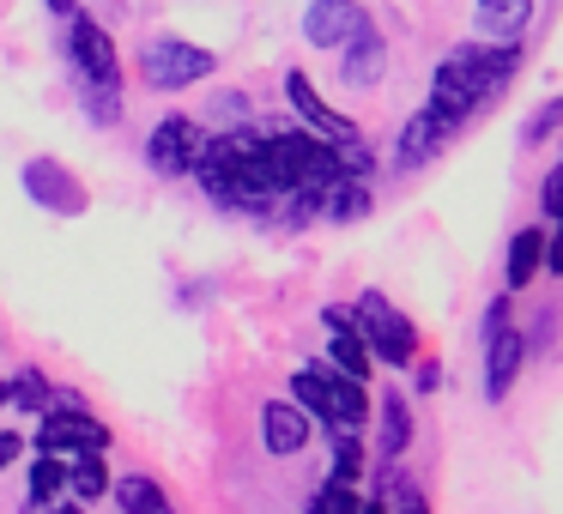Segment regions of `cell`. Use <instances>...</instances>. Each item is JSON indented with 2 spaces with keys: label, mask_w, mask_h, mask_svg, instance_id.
<instances>
[{
  "label": "cell",
  "mask_w": 563,
  "mask_h": 514,
  "mask_svg": "<svg viewBox=\"0 0 563 514\" xmlns=\"http://www.w3.org/2000/svg\"><path fill=\"white\" fill-rule=\"evenodd\" d=\"M515 62H521V49L515 43H466V49L442 55L437 79H430V110L442 115L449 127H461L473 110H485L490 98H497L503 86H509Z\"/></svg>",
  "instance_id": "6da1fadb"
},
{
  "label": "cell",
  "mask_w": 563,
  "mask_h": 514,
  "mask_svg": "<svg viewBox=\"0 0 563 514\" xmlns=\"http://www.w3.org/2000/svg\"><path fill=\"white\" fill-rule=\"evenodd\" d=\"M291 393H297V405H303L309 417H321L328 429H364V417H369L364 381L340 376L333 364H303L291 376Z\"/></svg>",
  "instance_id": "7a4b0ae2"
},
{
  "label": "cell",
  "mask_w": 563,
  "mask_h": 514,
  "mask_svg": "<svg viewBox=\"0 0 563 514\" xmlns=\"http://www.w3.org/2000/svg\"><path fill=\"white\" fill-rule=\"evenodd\" d=\"M352 321H357V333H364V345H369V357H376V364L406 369V364L418 357V327H412V321H406L382 291H364V297H357Z\"/></svg>",
  "instance_id": "3957f363"
},
{
  "label": "cell",
  "mask_w": 563,
  "mask_h": 514,
  "mask_svg": "<svg viewBox=\"0 0 563 514\" xmlns=\"http://www.w3.org/2000/svg\"><path fill=\"white\" fill-rule=\"evenodd\" d=\"M212 67H219V55L188 43V37H152L146 49H140V79H146L152 91H188V86H200V79H212Z\"/></svg>",
  "instance_id": "277c9868"
},
{
  "label": "cell",
  "mask_w": 563,
  "mask_h": 514,
  "mask_svg": "<svg viewBox=\"0 0 563 514\" xmlns=\"http://www.w3.org/2000/svg\"><path fill=\"white\" fill-rule=\"evenodd\" d=\"M67 62H74V74L86 79V91L122 98V62H115V43H110V31H103L98 19L67 13Z\"/></svg>",
  "instance_id": "5b68a950"
},
{
  "label": "cell",
  "mask_w": 563,
  "mask_h": 514,
  "mask_svg": "<svg viewBox=\"0 0 563 514\" xmlns=\"http://www.w3.org/2000/svg\"><path fill=\"white\" fill-rule=\"evenodd\" d=\"M37 454H103L110 448V424L103 417H91L86 405H49L43 412V424H37Z\"/></svg>",
  "instance_id": "8992f818"
},
{
  "label": "cell",
  "mask_w": 563,
  "mask_h": 514,
  "mask_svg": "<svg viewBox=\"0 0 563 514\" xmlns=\"http://www.w3.org/2000/svg\"><path fill=\"white\" fill-rule=\"evenodd\" d=\"M200 146H207V127H200L195 115H164L146 134V164L158 176H188L200 158Z\"/></svg>",
  "instance_id": "52a82bcc"
},
{
  "label": "cell",
  "mask_w": 563,
  "mask_h": 514,
  "mask_svg": "<svg viewBox=\"0 0 563 514\" xmlns=\"http://www.w3.org/2000/svg\"><path fill=\"white\" fill-rule=\"evenodd\" d=\"M19 188H25L43 212H86V182H79L62 158H25Z\"/></svg>",
  "instance_id": "ba28073f"
},
{
  "label": "cell",
  "mask_w": 563,
  "mask_h": 514,
  "mask_svg": "<svg viewBox=\"0 0 563 514\" xmlns=\"http://www.w3.org/2000/svg\"><path fill=\"white\" fill-rule=\"evenodd\" d=\"M364 25H369V13L357 0H309V13H303L309 49H345Z\"/></svg>",
  "instance_id": "9c48e42d"
},
{
  "label": "cell",
  "mask_w": 563,
  "mask_h": 514,
  "mask_svg": "<svg viewBox=\"0 0 563 514\" xmlns=\"http://www.w3.org/2000/svg\"><path fill=\"white\" fill-rule=\"evenodd\" d=\"M285 98H291V110H297V115H303V127H309V134L333 139V146H357V139H364V134H357V122H345L340 110H328V103L316 98L309 74H297V67L285 74Z\"/></svg>",
  "instance_id": "30bf717a"
},
{
  "label": "cell",
  "mask_w": 563,
  "mask_h": 514,
  "mask_svg": "<svg viewBox=\"0 0 563 514\" xmlns=\"http://www.w3.org/2000/svg\"><path fill=\"white\" fill-rule=\"evenodd\" d=\"M521 364H527V333H521V327H509V321H503L497 333H485V400H490V405L509 400Z\"/></svg>",
  "instance_id": "8fae6325"
},
{
  "label": "cell",
  "mask_w": 563,
  "mask_h": 514,
  "mask_svg": "<svg viewBox=\"0 0 563 514\" xmlns=\"http://www.w3.org/2000/svg\"><path fill=\"white\" fill-rule=\"evenodd\" d=\"M321 327H328V357H333V369L340 376H352V381H369V345H364V333H357V321H352V309H340V303H328L321 309Z\"/></svg>",
  "instance_id": "7c38bea8"
},
{
  "label": "cell",
  "mask_w": 563,
  "mask_h": 514,
  "mask_svg": "<svg viewBox=\"0 0 563 514\" xmlns=\"http://www.w3.org/2000/svg\"><path fill=\"white\" fill-rule=\"evenodd\" d=\"M449 134H454V127L442 122L430 103H424V110H412V115H406V127H400V146H394V170H424Z\"/></svg>",
  "instance_id": "4fadbf2b"
},
{
  "label": "cell",
  "mask_w": 563,
  "mask_h": 514,
  "mask_svg": "<svg viewBox=\"0 0 563 514\" xmlns=\"http://www.w3.org/2000/svg\"><path fill=\"white\" fill-rule=\"evenodd\" d=\"M261 442H267V454H279V460L303 454L309 448V412L297 400H267L261 405Z\"/></svg>",
  "instance_id": "5bb4252c"
},
{
  "label": "cell",
  "mask_w": 563,
  "mask_h": 514,
  "mask_svg": "<svg viewBox=\"0 0 563 514\" xmlns=\"http://www.w3.org/2000/svg\"><path fill=\"white\" fill-rule=\"evenodd\" d=\"M382 74H388V43H382V31L376 25H364L352 43L340 49V79L352 91H364V86H382Z\"/></svg>",
  "instance_id": "9a60e30c"
},
{
  "label": "cell",
  "mask_w": 563,
  "mask_h": 514,
  "mask_svg": "<svg viewBox=\"0 0 563 514\" xmlns=\"http://www.w3.org/2000/svg\"><path fill=\"white\" fill-rule=\"evenodd\" d=\"M533 25V0H473V31L485 43H521Z\"/></svg>",
  "instance_id": "2e32d148"
},
{
  "label": "cell",
  "mask_w": 563,
  "mask_h": 514,
  "mask_svg": "<svg viewBox=\"0 0 563 514\" xmlns=\"http://www.w3.org/2000/svg\"><path fill=\"white\" fill-rule=\"evenodd\" d=\"M7 405H19V412H49V405H79V393H62L37 364H25L7 381Z\"/></svg>",
  "instance_id": "e0dca14e"
},
{
  "label": "cell",
  "mask_w": 563,
  "mask_h": 514,
  "mask_svg": "<svg viewBox=\"0 0 563 514\" xmlns=\"http://www.w3.org/2000/svg\"><path fill=\"white\" fill-rule=\"evenodd\" d=\"M110 490H115V502H122L128 514H176V502L164 496V484H158V478H146V472L110 478Z\"/></svg>",
  "instance_id": "ac0fdd59"
},
{
  "label": "cell",
  "mask_w": 563,
  "mask_h": 514,
  "mask_svg": "<svg viewBox=\"0 0 563 514\" xmlns=\"http://www.w3.org/2000/svg\"><path fill=\"white\" fill-rule=\"evenodd\" d=\"M545 267V231H515L509 236V291H527L533 284V272Z\"/></svg>",
  "instance_id": "d6986e66"
},
{
  "label": "cell",
  "mask_w": 563,
  "mask_h": 514,
  "mask_svg": "<svg viewBox=\"0 0 563 514\" xmlns=\"http://www.w3.org/2000/svg\"><path fill=\"white\" fill-rule=\"evenodd\" d=\"M406 442H412V412H406L400 393H382V436H376L382 460H400Z\"/></svg>",
  "instance_id": "ffe728a7"
},
{
  "label": "cell",
  "mask_w": 563,
  "mask_h": 514,
  "mask_svg": "<svg viewBox=\"0 0 563 514\" xmlns=\"http://www.w3.org/2000/svg\"><path fill=\"white\" fill-rule=\"evenodd\" d=\"M321 212H328L333 224H352V219H364L369 212V188H364V176H340V182L321 194Z\"/></svg>",
  "instance_id": "44dd1931"
},
{
  "label": "cell",
  "mask_w": 563,
  "mask_h": 514,
  "mask_svg": "<svg viewBox=\"0 0 563 514\" xmlns=\"http://www.w3.org/2000/svg\"><path fill=\"white\" fill-rule=\"evenodd\" d=\"M67 484H74V502H98V496H110V472H103V454H74V460H67Z\"/></svg>",
  "instance_id": "7402d4cb"
},
{
  "label": "cell",
  "mask_w": 563,
  "mask_h": 514,
  "mask_svg": "<svg viewBox=\"0 0 563 514\" xmlns=\"http://www.w3.org/2000/svg\"><path fill=\"white\" fill-rule=\"evenodd\" d=\"M67 490V454H37L31 460V509L37 502H55Z\"/></svg>",
  "instance_id": "603a6c76"
},
{
  "label": "cell",
  "mask_w": 563,
  "mask_h": 514,
  "mask_svg": "<svg viewBox=\"0 0 563 514\" xmlns=\"http://www.w3.org/2000/svg\"><path fill=\"white\" fill-rule=\"evenodd\" d=\"M333 466H328V478L333 484H357V472H364V448H357V429H333Z\"/></svg>",
  "instance_id": "cb8c5ba5"
},
{
  "label": "cell",
  "mask_w": 563,
  "mask_h": 514,
  "mask_svg": "<svg viewBox=\"0 0 563 514\" xmlns=\"http://www.w3.org/2000/svg\"><path fill=\"white\" fill-rule=\"evenodd\" d=\"M309 514H364V496H357V484H321L316 496H309Z\"/></svg>",
  "instance_id": "d4e9b609"
},
{
  "label": "cell",
  "mask_w": 563,
  "mask_h": 514,
  "mask_svg": "<svg viewBox=\"0 0 563 514\" xmlns=\"http://www.w3.org/2000/svg\"><path fill=\"white\" fill-rule=\"evenodd\" d=\"M563 127V98H551V103H539L533 115H527V127H521V146H545L551 134Z\"/></svg>",
  "instance_id": "484cf974"
},
{
  "label": "cell",
  "mask_w": 563,
  "mask_h": 514,
  "mask_svg": "<svg viewBox=\"0 0 563 514\" xmlns=\"http://www.w3.org/2000/svg\"><path fill=\"white\" fill-rule=\"evenodd\" d=\"M539 200H545V212H551V219H563V164L545 176V188H539Z\"/></svg>",
  "instance_id": "4316f807"
},
{
  "label": "cell",
  "mask_w": 563,
  "mask_h": 514,
  "mask_svg": "<svg viewBox=\"0 0 563 514\" xmlns=\"http://www.w3.org/2000/svg\"><path fill=\"white\" fill-rule=\"evenodd\" d=\"M19 454H25V436H19V429H0V472H7Z\"/></svg>",
  "instance_id": "83f0119b"
},
{
  "label": "cell",
  "mask_w": 563,
  "mask_h": 514,
  "mask_svg": "<svg viewBox=\"0 0 563 514\" xmlns=\"http://www.w3.org/2000/svg\"><path fill=\"white\" fill-rule=\"evenodd\" d=\"M545 267L563 279V231H558V236H545Z\"/></svg>",
  "instance_id": "f1b7e54d"
},
{
  "label": "cell",
  "mask_w": 563,
  "mask_h": 514,
  "mask_svg": "<svg viewBox=\"0 0 563 514\" xmlns=\"http://www.w3.org/2000/svg\"><path fill=\"white\" fill-rule=\"evenodd\" d=\"M418 388L437 393V388H442V369H437V364H418Z\"/></svg>",
  "instance_id": "f546056e"
},
{
  "label": "cell",
  "mask_w": 563,
  "mask_h": 514,
  "mask_svg": "<svg viewBox=\"0 0 563 514\" xmlns=\"http://www.w3.org/2000/svg\"><path fill=\"white\" fill-rule=\"evenodd\" d=\"M25 514H86L79 502H37V509H25Z\"/></svg>",
  "instance_id": "4dcf8cb0"
},
{
  "label": "cell",
  "mask_w": 563,
  "mask_h": 514,
  "mask_svg": "<svg viewBox=\"0 0 563 514\" xmlns=\"http://www.w3.org/2000/svg\"><path fill=\"white\" fill-rule=\"evenodd\" d=\"M382 514H430V509H424V496H418V502H400V509H382Z\"/></svg>",
  "instance_id": "1f68e13d"
},
{
  "label": "cell",
  "mask_w": 563,
  "mask_h": 514,
  "mask_svg": "<svg viewBox=\"0 0 563 514\" xmlns=\"http://www.w3.org/2000/svg\"><path fill=\"white\" fill-rule=\"evenodd\" d=\"M43 7H49V13H74V0H43Z\"/></svg>",
  "instance_id": "d6a6232c"
},
{
  "label": "cell",
  "mask_w": 563,
  "mask_h": 514,
  "mask_svg": "<svg viewBox=\"0 0 563 514\" xmlns=\"http://www.w3.org/2000/svg\"><path fill=\"white\" fill-rule=\"evenodd\" d=\"M0 405H7V381H0Z\"/></svg>",
  "instance_id": "836d02e7"
}]
</instances>
